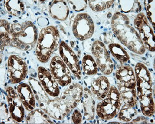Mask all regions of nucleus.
<instances>
[{"mask_svg": "<svg viewBox=\"0 0 155 124\" xmlns=\"http://www.w3.org/2000/svg\"><path fill=\"white\" fill-rule=\"evenodd\" d=\"M94 22L88 14L78 15L73 22V33L77 39L83 41L91 38L94 32Z\"/></svg>", "mask_w": 155, "mask_h": 124, "instance_id": "9", "label": "nucleus"}, {"mask_svg": "<svg viewBox=\"0 0 155 124\" xmlns=\"http://www.w3.org/2000/svg\"><path fill=\"white\" fill-rule=\"evenodd\" d=\"M122 102L117 88L114 86H111L106 97L96 106V112L97 116L106 121L113 119L118 114Z\"/></svg>", "mask_w": 155, "mask_h": 124, "instance_id": "5", "label": "nucleus"}, {"mask_svg": "<svg viewBox=\"0 0 155 124\" xmlns=\"http://www.w3.org/2000/svg\"><path fill=\"white\" fill-rule=\"evenodd\" d=\"M26 123L38 124V123H54L50 120V116L42 109H34L30 112V113L25 118Z\"/></svg>", "mask_w": 155, "mask_h": 124, "instance_id": "22", "label": "nucleus"}, {"mask_svg": "<svg viewBox=\"0 0 155 124\" xmlns=\"http://www.w3.org/2000/svg\"><path fill=\"white\" fill-rule=\"evenodd\" d=\"M50 73L61 87L68 86L71 83V71L58 56H54L50 64Z\"/></svg>", "mask_w": 155, "mask_h": 124, "instance_id": "13", "label": "nucleus"}, {"mask_svg": "<svg viewBox=\"0 0 155 124\" xmlns=\"http://www.w3.org/2000/svg\"><path fill=\"white\" fill-rule=\"evenodd\" d=\"M91 51L100 71L105 75L110 74L114 64L105 44L100 41H96L93 44Z\"/></svg>", "mask_w": 155, "mask_h": 124, "instance_id": "8", "label": "nucleus"}, {"mask_svg": "<svg viewBox=\"0 0 155 124\" xmlns=\"http://www.w3.org/2000/svg\"><path fill=\"white\" fill-rule=\"evenodd\" d=\"M37 22H38V24L41 27L46 26L48 24V21L46 18H44L42 17L38 18L37 20Z\"/></svg>", "mask_w": 155, "mask_h": 124, "instance_id": "36", "label": "nucleus"}, {"mask_svg": "<svg viewBox=\"0 0 155 124\" xmlns=\"http://www.w3.org/2000/svg\"><path fill=\"white\" fill-rule=\"evenodd\" d=\"M83 110L84 117L87 120H92L95 117V101L93 93L87 88H85L83 91Z\"/></svg>", "mask_w": 155, "mask_h": 124, "instance_id": "21", "label": "nucleus"}, {"mask_svg": "<svg viewBox=\"0 0 155 124\" xmlns=\"http://www.w3.org/2000/svg\"><path fill=\"white\" fill-rule=\"evenodd\" d=\"M29 85L34 93L36 101H37L40 108L44 111H45L48 104L50 101V98L45 90L42 87L40 81L34 78H29Z\"/></svg>", "mask_w": 155, "mask_h": 124, "instance_id": "17", "label": "nucleus"}, {"mask_svg": "<svg viewBox=\"0 0 155 124\" xmlns=\"http://www.w3.org/2000/svg\"><path fill=\"white\" fill-rule=\"evenodd\" d=\"M60 41V34L56 27L43 28L38 34L36 45L35 55L38 60L43 64L48 62L57 50Z\"/></svg>", "mask_w": 155, "mask_h": 124, "instance_id": "4", "label": "nucleus"}, {"mask_svg": "<svg viewBox=\"0 0 155 124\" xmlns=\"http://www.w3.org/2000/svg\"><path fill=\"white\" fill-rule=\"evenodd\" d=\"M108 47L112 55L120 63L124 64L130 59V56L124 48L119 44L117 42H111L109 44Z\"/></svg>", "mask_w": 155, "mask_h": 124, "instance_id": "24", "label": "nucleus"}, {"mask_svg": "<svg viewBox=\"0 0 155 124\" xmlns=\"http://www.w3.org/2000/svg\"><path fill=\"white\" fill-rule=\"evenodd\" d=\"M83 95V87L77 83L69 84L68 88L60 95L61 102L67 107L68 113L78 106Z\"/></svg>", "mask_w": 155, "mask_h": 124, "instance_id": "12", "label": "nucleus"}, {"mask_svg": "<svg viewBox=\"0 0 155 124\" xmlns=\"http://www.w3.org/2000/svg\"><path fill=\"white\" fill-rule=\"evenodd\" d=\"M17 92L25 109L30 112L34 110L36 99L31 86L27 83H21L17 87Z\"/></svg>", "mask_w": 155, "mask_h": 124, "instance_id": "16", "label": "nucleus"}, {"mask_svg": "<svg viewBox=\"0 0 155 124\" xmlns=\"http://www.w3.org/2000/svg\"><path fill=\"white\" fill-rule=\"evenodd\" d=\"M137 98L153 96V82L150 72L142 63H137L135 67Z\"/></svg>", "mask_w": 155, "mask_h": 124, "instance_id": "6", "label": "nucleus"}, {"mask_svg": "<svg viewBox=\"0 0 155 124\" xmlns=\"http://www.w3.org/2000/svg\"><path fill=\"white\" fill-rule=\"evenodd\" d=\"M5 90L11 119L15 123H21L25 117V107L18 92L11 86L6 87Z\"/></svg>", "mask_w": 155, "mask_h": 124, "instance_id": "11", "label": "nucleus"}, {"mask_svg": "<svg viewBox=\"0 0 155 124\" xmlns=\"http://www.w3.org/2000/svg\"><path fill=\"white\" fill-rule=\"evenodd\" d=\"M134 26L145 49L154 52L155 50L154 31L145 15L143 12H140L135 17Z\"/></svg>", "mask_w": 155, "mask_h": 124, "instance_id": "7", "label": "nucleus"}, {"mask_svg": "<svg viewBox=\"0 0 155 124\" xmlns=\"http://www.w3.org/2000/svg\"><path fill=\"white\" fill-rule=\"evenodd\" d=\"M5 10L12 16H20L24 12V5L22 2L18 0H6L4 1Z\"/></svg>", "mask_w": 155, "mask_h": 124, "instance_id": "25", "label": "nucleus"}, {"mask_svg": "<svg viewBox=\"0 0 155 124\" xmlns=\"http://www.w3.org/2000/svg\"><path fill=\"white\" fill-rule=\"evenodd\" d=\"M142 114L146 117H152L154 113V104L153 96L138 99Z\"/></svg>", "mask_w": 155, "mask_h": 124, "instance_id": "27", "label": "nucleus"}, {"mask_svg": "<svg viewBox=\"0 0 155 124\" xmlns=\"http://www.w3.org/2000/svg\"><path fill=\"white\" fill-rule=\"evenodd\" d=\"M51 17L59 21H65L70 13L69 7L64 1H53L49 6Z\"/></svg>", "mask_w": 155, "mask_h": 124, "instance_id": "20", "label": "nucleus"}, {"mask_svg": "<svg viewBox=\"0 0 155 124\" xmlns=\"http://www.w3.org/2000/svg\"><path fill=\"white\" fill-rule=\"evenodd\" d=\"M137 114V110L134 109V107H130L125 104L121 107L117 115L120 121L128 122L131 121Z\"/></svg>", "mask_w": 155, "mask_h": 124, "instance_id": "29", "label": "nucleus"}, {"mask_svg": "<svg viewBox=\"0 0 155 124\" xmlns=\"http://www.w3.org/2000/svg\"><path fill=\"white\" fill-rule=\"evenodd\" d=\"M88 4L91 9L95 12H100L110 8L115 1H106V0H96L88 1Z\"/></svg>", "mask_w": 155, "mask_h": 124, "instance_id": "30", "label": "nucleus"}, {"mask_svg": "<svg viewBox=\"0 0 155 124\" xmlns=\"http://www.w3.org/2000/svg\"><path fill=\"white\" fill-rule=\"evenodd\" d=\"M11 117L10 116L9 107H7V105L3 101L1 103L0 106V119L2 120H6Z\"/></svg>", "mask_w": 155, "mask_h": 124, "instance_id": "33", "label": "nucleus"}, {"mask_svg": "<svg viewBox=\"0 0 155 124\" xmlns=\"http://www.w3.org/2000/svg\"><path fill=\"white\" fill-rule=\"evenodd\" d=\"M117 89L125 105L134 107L138 101L135 75L130 66H120L115 73Z\"/></svg>", "mask_w": 155, "mask_h": 124, "instance_id": "3", "label": "nucleus"}, {"mask_svg": "<svg viewBox=\"0 0 155 124\" xmlns=\"http://www.w3.org/2000/svg\"><path fill=\"white\" fill-rule=\"evenodd\" d=\"M8 77L9 83L18 84L26 77L28 68L25 60L16 55H11L8 60Z\"/></svg>", "mask_w": 155, "mask_h": 124, "instance_id": "10", "label": "nucleus"}, {"mask_svg": "<svg viewBox=\"0 0 155 124\" xmlns=\"http://www.w3.org/2000/svg\"><path fill=\"white\" fill-rule=\"evenodd\" d=\"M59 54L64 64L67 65L77 79L81 80V69L78 57H77L72 48L64 41H61L60 43Z\"/></svg>", "mask_w": 155, "mask_h": 124, "instance_id": "14", "label": "nucleus"}, {"mask_svg": "<svg viewBox=\"0 0 155 124\" xmlns=\"http://www.w3.org/2000/svg\"><path fill=\"white\" fill-rule=\"evenodd\" d=\"M111 26L113 32L124 46L137 54H145L144 45L130 19L125 15L116 12L112 18Z\"/></svg>", "mask_w": 155, "mask_h": 124, "instance_id": "1", "label": "nucleus"}, {"mask_svg": "<svg viewBox=\"0 0 155 124\" xmlns=\"http://www.w3.org/2000/svg\"><path fill=\"white\" fill-rule=\"evenodd\" d=\"M119 12L122 14L127 13H140L141 10V6L138 1L135 0H120L118 1Z\"/></svg>", "mask_w": 155, "mask_h": 124, "instance_id": "23", "label": "nucleus"}, {"mask_svg": "<svg viewBox=\"0 0 155 124\" xmlns=\"http://www.w3.org/2000/svg\"><path fill=\"white\" fill-rule=\"evenodd\" d=\"M145 7L146 10L147 18L152 28L154 27L155 22V1L154 0H147L145 1Z\"/></svg>", "mask_w": 155, "mask_h": 124, "instance_id": "31", "label": "nucleus"}, {"mask_svg": "<svg viewBox=\"0 0 155 124\" xmlns=\"http://www.w3.org/2000/svg\"><path fill=\"white\" fill-rule=\"evenodd\" d=\"M71 120L73 123H80L82 122V115L78 110H74L71 116Z\"/></svg>", "mask_w": 155, "mask_h": 124, "instance_id": "34", "label": "nucleus"}, {"mask_svg": "<svg viewBox=\"0 0 155 124\" xmlns=\"http://www.w3.org/2000/svg\"><path fill=\"white\" fill-rule=\"evenodd\" d=\"M130 123H148V120L144 117H138Z\"/></svg>", "mask_w": 155, "mask_h": 124, "instance_id": "35", "label": "nucleus"}, {"mask_svg": "<svg viewBox=\"0 0 155 124\" xmlns=\"http://www.w3.org/2000/svg\"><path fill=\"white\" fill-rule=\"evenodd\" d=\"M110 88V84L108 78L105 76H101L93 82L91 90L93 96L102 101L106 97Z\"/></svg>", "mask_w": 155, "mask_h": 124, "instance_id": "19", "label": "nucleus"}, {"mask_svg": "<svg viewBox=\"0 0 155 124\" xmlns=\"http://www.w3.org/2000/svg\"><path fill=\"white\" fill-rule=\"evenodd\" d=\"M37 29L31 21L21 24L15 23L10 29V45L24 51H30L37 45L38 40Z\"/></svg>", "mask_w": 155, "mask_h": 124, "instance_id": "2", "label": "nucleus"}, {"mask_svg": "<svg viewBox=\"0 0 155 124\" xmlns=\"http://www.w3.org/2000/svg\"><path fill=\"white\" fill-rule=\"evenodd\" d=\"M69 6L76 12L84 11L87 5V1L86 0H79V1H68Z\"/></svg>", "mask_w": 155, "mask_h": 124, "instance_id": "32", "label": "nucleus"}, {"mask_svg": "<svg viewBox=\"0 0 155 124\" xmlns=\"http://www.w3.org/2000/svg\"><path fill=\"white\" fill-rule=\"evenodd\" d=\"M45 113L51 118L61 120L68 114L67 107L60 100L59 97L50 99Z\"/></svg>", "mask_w": 155, "mask_h": 124, "instance_id": "18", "label": "nucleus"}, {"mask_svg": "<svg viewBox=\"0 0 155 124\" xmlns=\"http://www.w3.org/2000/svg\"><path fill=\"white\" fill-rule=\"evenodd\" d=\"M11 25L7 21L2 19L0 21V33H1V51L3 52L5 46L10 45V29Z\"/></svg>", "mask_w": 155, "mask_h": 124, "instance_id": "28", "label": "nucleus"}, {"mask_svg": "<svg viewBox=\"0 0 155 124\" xmlns=\"http://www.w3.org/2000/svg\"><path fill=\"white\" fill-rule=\"evenodd\" d=\"M38 78L45 92L51 97V99L60 96L59 84L49 71L43 67H39L38 68Z\"/></svg>", "mask_w": 155, "mask_h": 124, "instance_id": "15", "label": "nucleus"}, {"mask_svg": "<svg viewBox=\"0 0 155 124\" xmlns=\"http://www.w3.org/2000/svg\"><path fill=\"white\" fill-rule=\"evenodd\" d=\"M82 65L83 71L89 76L95 75L99 71V68L95 59L90 55L84 56L82 61Z\"/></svg>", "mask_w": 155, "mask_h": 124, "instance_id": "26", "label": "nucleus"}]
</instances>
